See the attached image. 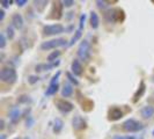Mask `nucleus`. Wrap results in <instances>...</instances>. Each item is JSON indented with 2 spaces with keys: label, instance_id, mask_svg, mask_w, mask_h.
<instances>
[{
  "label": "nucleus",
  "instance_id": "2",
  "mask_svg": "<svg viewBox=\"0 0 154 139\" xmlns=\"http://www.w3.org/2000/svg\"><path fill=\"white\" fill-rule=\"evenodd\" d=\"M122 129L125 132H129V133H137V132L141 131L144 129V124L137 121V119H134V118H129V119L123 122Z\"/></svg>",
  "mask_w": 154,
  "mask_h": 139
},
{
  "label": "nucleus",
  "instance_id": "33",
  "mask_svg": "<svg viewBox=\"0 0 154 139\" xmlns=\"http://www.w3.org/2000/svg\"><path fill=\"white\" fill-rule=\"evenodd\" d=\"M60 77V71H58L56 74H54L52 79H51V81H50V85H54V84H58V79Z\"/></svg>",
  "mask_w": 154,
  "mask_h": 139
},
{
  "label": "nucleus",
  "instance_id": "40",
  "mask_svg": "<svg viewBox=\"0 0 154 139\" xmlns=\"http://www.w3.org/2000/svg\"><path fill=\"white\" fill-rule=\"evenodd\" d=\"M152 81H153V82H154V76H153V77H152Z\"/></svg>",
  "mask_w": 154,
  "mask_h": 139
},
{
  "label": "nucleus",
  "instance_id": "12",
  "mask_svg": "<svg viewBox=\"0 0 154 139\" xmlns=\"http://www.w3.org/2000/svg\"><path fill=\"white\" fill-rule=\"evenodd\" d=\"M140 115L144 119H149L154 116V106H145L140 109Z\"/></svg>",
  "mask_w": 154,
  "mask_h": 139
},
{
  "label": "nucleus",
  "instance_id": "16",
  "mask_svg": "<svg viewBox=\"0 0 154 139\" xmlns=\"http://www.w3.org/2000/svg\"><path fill=\"white\" fill-rule=\"evenodd\" d=\"M21 111H20V109L17 108H13L11 111H9V119H11V122L13 124H16L19 122V119H20V117H21Z\"/></svg>",
  "mask_w": 154,
  "mask_h": 139
},
{
  "label": "nucleus",
  "instance_id": "38",
  "mask_svg": "<svg viewBox=\"0 0 154 139\" xmlns=\"http://www.w3.org/2000/svg\"><path fill=\"white\" fill-rule=\"evenodd\" d=\"M112 139H125V138H124V136H115Z\"/></svg>",
  "mask_w": 154,
  "mask_h": 139
},
{
  "label": "nucleus",
  "instance_id": "37",
  "mask_svg": "<svg viewBox=\"0 0 154 139\" xmlns=\"http://www.w3.org/2000/svg\"><path fill=\"white\" fill-rule=\"evenodd\" d=\"M4 129H5V121L1 118V119H0V130L2 131Z\"/></svg>",
  "mask_w": 154,
  "mask_h": 139
},
{
  "label": "nucleus",
  "instance_id": "30",
  "mask_svg": "<svg viewBox=\"0 0 154 139\" xmlns=\"http://www.w3.org/2000/svg\"><path fill=\"white\" fill-rule=\"evenodd\" d=\"M95 4H96V6L100 8V9H106V8H107V6H108L109 2H108V1H102V0H97Z\"/></svg>",
  "mask_w": 154,
  "mask_h": 139
},
{
  "label": "nucleus",
  "instance_id": "9",
  "mask_svg": "<svg viewBox=\"0 0 154 139\" xmlns=\"http://www.w3.org/2000/svg\"><path fill=\"white\" fill-rule=\"evenodd\" d=\"M60 62L57 60L54 63H41V64H37L35 66V71L39 73V72H44V71H50V70H54L56 69L57 66H59Z\"/></svg>",
  "mask_w": 154,
  "mask_h": 139
},
{
  "label": "nucleus",
  "instance_id": "10",
  "mask_svg": "<svg viewBox=\"0 0 154 139\" xmlns=\"http://www.w3.org/2000/svg\"><path fill=\"white\" fill-rule=\"evenodd\" d=\"M123 111L122 109L118 108V107H112L108 110V119L111 121V122H115V121H118L123 117Z\"/></svg>",
  "mask_w": 154,
  "mask_h": 139
},
{
  "label": "nucleus",
  "instance_id": "22",
  "mask_svg": "<svg viewBox=\"0 0 154 139\" xmlns=\"http://www.w3.org/2000/svg\"><path fill=\"white\" fill-rule=\"evenodd\" d=\"M59 89V84H54V85H49V87L45 91V96H52Z\"/></svg>",
  "mask_w": 154,
  "mask_h": 139
},
{
  "label": "nucleus",
  "instance_id": "43",
  "mask_svg": "<svg viewBox=\"0 0 154 139\" xmlns=\"http://www.w3.org/2000/svg\"><path fill=\"white\" fill-rule=\"evenodd\" d=\"M152 101H153V102H154V99H152Z\"/></svg>",
  "mask_w": 154,
  "mask_h": 139
},
{
  "label": "nucleus",
  "instance_id": "44",
  "mask_svg": "<svg viewBox=\"0 0 154 139\" xmlns=\"http://www.w3.org/2000/svg\"><path fill=\"white\" fill-rule=\"evenodd\" d=\"M14 139H20V138H14Z\"/></svg>",
  "mask_w": 154,
  "mask_h": 139
},
{
  "label": "nucleus",
  "instance_id": "26",
  "mask_svg": "<svg viewBox=\"0 0 154 139\" xmlns=\"http://www.w3.org/2000/svg\"><path fill=\"white\" fill-rule=\"evenodd\" d=\"M66 77H67V79H69V81L71 84H73L74 86L79 85V80L75 78V76H74L72 72H66Z\"/></svg>",
  "mask_w": 154,
  "mask_h": 139
},
{
  "label": "nucleus",
  "instance_id": "21",
  "mask_svg": "<svg viewBox=\"0 0 154 139\" xmlns=\"http://www.w3.org/2000/svg\"><path fill=\"white\" fill-rule=\"evenodd\" d=\"M82 37V30H80V29H78V30L74 31V35L72 36V39H69V46H72L74 45L75 43H77L79 39Z\"/></svg>",
  "mask_w": 154,
  "mask_h": 139
},
{
  "label": "nucleus",
  "instance_id": "31",
  "mask_svg": "<svg viewBox=\"0 0 154 139\" xmlns=\"http://www.w3.org/2000/svg\"><path fill=\"white\" fill-rule=\"evenodd\" d=\"M34 123H35V119L31 117V115L27 116V118H26V126L27 128H31L34 125Z\"/></svg>",
  "mask_w": 154,
  "mask_h": 139
},
{
  "label": "nucleus",
  "instance_id": "15",
  "mask_svg": "<svg viewBox=\"0 0 154 139\" xmlns=\"http://www.w3.org/2000/svg\"><path fill=\"white\" fill-rule=\"evenodd\" d=\"M89 23H91V27L93 29H97L99 26H100V17L97 15L96 12H91V15H89Z\"/></svg>",
  "mask_w": 154,
  "mask_h": 139
},
{
  "label": "nucleus",
  "instance_id": "6",
  "mask_svg": "<svg viewBox=\"0 0 154 139\" xmlns=\"http://www.w3.org/2000/svg\"><path fill=\"white\" fill-rule=\"evenodd\" d=\"M57 109L62 113V114H69L71 113L73 109H74V104L72 102H69L67 100H64V99H59L54 102Z\"/></svg>",
  "mask_w": 154,
  "mask_h": 139
},
{
  "label": "nucleus",
  "instance_id": "34",
  "mask_svg": "<svg viewBox=\"0 0 154 139\" xmlns=\"http://www.w3.org/2000/svg\"><path fill=\"white\" fill-rule=\"evenodd\" d=\"M12 2H13L12 0H1V1H0V5L2 6V9H4V8H8V7H9Z\"/></svg>",
  "mask_w": 154,
  "mask_h": 139
},
{
  "label": "nucleus",
  "instance_id": "4",
  "mask_svg": "<svg viewBox=\"0 0 154 139\" xmlns=\"http://www.w3.org/2000/svg\"><path fill=\"white\" fill-rule=\"evenodd\" d=\"M66 44H67V41L65 39H54L43 42L39 48L43 51H49V50H56L57 48H60V46H65Z\"/></svg>",
  "mask_w": 154,
  "mask_h": 139
},
{
  "label": "nucleus",
  "instance_id": "3",
  "mask_svg": "<svg viewBox=\"0 0 154 139\" xmlns=\"http://www.w3.org/2000/svg\"><path fill=\"white\" fill-rule=\"evenodd\" d=\"M17 79V74L14 67H4L0 71V80L5 84L13 85Z\"/></svg>",
  "mask_w": 154,
  "mask_h": 139
},
{
  "label": "nucleus",
  "instance_id": "27",
  "mask_svg": "<svg viewBox=\"0 0 154 139\" xmlns=\"http://www.w3.org/2000/svg\"><path fill=\"white\" fill-rule=\"evenodd\" d=\"M6 44H7V37L5 32H1L0 34V49H5Z\"/></svg>",
  "mask_w": 154,
  "mask_h": 139
},
{
  "label": "nucleus",
  "instance_id": "11",
  "mask_svg": "<svg viewBox=\"0 0 154 139\" xmlns=\"http://www.w3.org/2000/svg\"><path fill=\"white\" fill-rule=\"evenodd\" d=\"M71 70H72V73L75 76V77H81L82 73H84V69H82V65L79 59H73V62L71 64Z\"/></svg>",
  "mask_w": 154,
  "mask_h": 139
},
{
  "label": "nucleus",
  "instance_id": "19",
  "mask_svg": "<svg viewBox=\"0 0 154 139\" xmlns=\"http://www.w3.org/2000/svg\"><path fill=\"white\" fill-rule=\"evenodd\" d=\"M125 19V14L122 8H114V21L116 22H123Z\"/></svg>",
  "mask_w": 154,
  "mask_h": 139
},
{
  "label": "nucleus",
  "instance_id": "42",
  "mask_svg": "<svg viewBox=\"0 0 154 139\" xmlns=\"http://www.w3.org/2000/svg\"><path fill=\"white\" fill-rule=\"evenodd\" d=\"M152 134H153V136H154V130H153V132H152Z\"/></svg>",
  "mask_w": 154,
  "mask_h": 139
},
{
  "label": "nucleus",
  "instance_id": "1",
  "mask_svg": "<svg viewBox=\"0 0 154 139\" xmlns=\"http://www.w3.org/2000/svg\"><path fill=\"white\" fill-rule=\"evenodd\" d=\"M77 54L80 60H82V62H89V59L92 57V48H91V43L87 39H84L79 44Z\"/></svg>",
  "mask_w": 154,
  "mask_h": 139
},
{
  "label": "nucleus",
  "instance_id": "29",
  "mask_svg": "<svg viewBox=\"0 0 154 139\" xmlns=\"http://www.w3.org/2000/svg\"><path fill=\"white\" fill-rule=\"evenodd\" d=\"M62 4L65 8H71L75 5V1H73V0H64V1H62Z\"/></svg>",
  "mask_w": 154,
  "mask_h": 139
},
{
  "label": "nucleus",
  "instance_id": "23",
  "mask_svg": "<svg viewBox=\"0 0 154 139\" xmlns=\"http://www.w3.org/2000/svg\"><path fill=\"white\" fill-rule=\"evenodd\" d=\"M60 54H62V52L59 51V50H56V51H52L51 54L48 56V58H46V60H48V63H54L58 60V58L60 57Z\"/></svg>",
  "mask_w": 154,
  "mask_h": 139
},
{
  "label": "nucleus",
  "instance_id": "14",
  "mask_svg": "<svg viewBox=\"0 0 154 139\" xmlns=\"http://www.w3.org/2000/svg\"><path fill=\"white\" fill-rule=\"evenodd\" d=\"M23 17L21 14L19 13H14L12 16V26L15 28V29H22L23 27Z\"/></svg>",
  "mask_w": 154,
  "mask_h": 139
},
{
  "label": "nucleus",
  "instance_id": "25",
  "mask_svg": "<svg viewBox=\"0 0 154 139\" xmlns=\"http://www.w3.org/2000/svg\"><path fill=\"white\" fill-rule=\"evenodd\" d=\"M30 102H31L30 96L27 95V94H23L21 96H19V99H17V103H20V104H28Z\"/></svg>",
  "mask_w": 154,
  "mask_h": 139
},
{
  "label": "nucleus",
  "instance_id": "8",
  "mask_svg": "<svg viewBox=\"0 0 154 139\" xmlns=\"http://www.w3.org/2000/svg\"><path fill=\"white\" fill-rule=\"evenodd\" d=\"M72 126L75 131H82V130L87 129V123L82 116L75 115L72 118Z\"/></svg>",
  "mask_w": 154,
  "mask_h": 139
},
{
  "label": "nucleus",
  "instance_id": "18",
  "mask_svg": "<svg viewBox=\"0 0 154 139\" xmlns=\"http://www.w3.org/2000/svg\"><path fill=\"white\" fill-rule=\"evenodd\" d=\"M63 128H64V122H63L62 118H59V117L54 118V128H52V130H54V134H59V133L62 132Z\"/></svg>",
  "mask_w": 154,
  "mask_h": 139
},
{
  "label": "nucleus",
  "instance_id": "13",
  "mask_svg": "<svg viewBox=\"0 0 154 139\" xmlns=\"http://www.w3.org/2000/svg\"><path fill=\"white\" fill-rule=\"evenodd\" d=\"M145 92H146V85H145L144 80H141V81H140V84H139L138 89L136 91L134 95H133V102H134V103H136V102H138V100H140V99L144 96Z\"/></svg>",
  "mask_w": 154,
  "mask_h": 139
},
{
  "label": "nucleus",
  "instance_id": "32",
  "mask_svg": "<svg viewBox=\"0 0 154 139\" xmlns=\"http://www.w3.org/2000/svg\"><path fill=\"white\" fill-rule=\"evenodd\" d=\"M86 19H87V15H86V14H82V15L80 16V22H79V29H80V30H82L84 27H85Z\"/></svg>",
  "mask_w": 154,
  "mask_h": 139
},
{
  "label": "nucleus",
  "instance_id": "28",
  "mask_svg": "<svg viewBox=\"0 0 154 139\" xmlns=\"http://www.w3.org/2000/svg\"><path fill=\"white\" fill-rule=\"evenodd\" d=\"M39 81V77L38 76H36V74H31L28 77V82H29V85H35V84H37Z\"/></svg>",
  "mask_w": 154,
  "mask_h": 139
},
{
  "label": "nucleus",
  "instance_id": "35",
  "mask_svg": "<svg viewBox=\"0 0 154 139\" xmlns=\"http://www.w3.org/2000/svg\"><path fill=\"white\" fill-rule=\"evenodd\" d=\"M15 4L19 6V7H23L24 5H27V4H28V1H27V0H16Z\"/></svg>",
  "mask_w": 154,
  "mask_h": 139
},
{
  "label": "nucleus",
  "instance_id": "20",
  "mask_svg": "<svg viewBox=\"0 0 154 139\" xmlns=\"http://www.w3.org/2000/svg\"><path fill=\"white\" fill-rule=\"evenodd\" d=\"M48 4H49V1H46V0H35L34 1V6L36 7L38 13H43L44 12V9L46 8Z\"/></svg>",
  "mask_w": 154,
  "mask_h": 139
},
{
  "label": "nucleus",
  "instance_id": "5",
  "mask_svg": "<svg viewBox=\"0 0 154 139\" xmlns=\"http://www.w3.org/2000/svg\"><path fill=\"white\" fill-rule=\"evenodd\" d=\"M65 31L64 26L60 23H54V24H46L43 27V35L44 36H56L63 34Z\"/></svg>",
  "mask_w": 154,
  "mask_h": 139
},
{
  "label": "nucleus",
  "instance_id": "41",
  "mask_svg": "<svg viewBox=\"0 0 154 139\" xmlns=\"http://www.w3.org/2000/svg\"><path fill=\"white\" fill-rule=\"evenodd\" d=\"M23 139H29V138H28V137H26V138H23Z\"/></svg>",
  "mask_w": 154,
  "mask_h": 139
},
{
  "label": "nucleus",
  "instance_id": "36",
  "mask_svg": "<svg viewBox=\"0 0 154 139\" xmlns=\"http://www.w3.org/2000/svg\"><path fill=\"white\" fill-rule=\"evenodd\" d=\"M4 19H5V11L1 8L0 9V21H4Z\"/></svg>",
  "mask_w": 154,
  "mask_h": 139
},
{
  "label": "nucleus",
  "instance_id": "24",
  "mask_svg": "<svg viewBox=\"0 0 154 139\" xmlns=\"http://www.w3.org/2000/svg\"><path fill=\"white\" fill-rule=\"evenodd\" d=\"M14 27L12 26V24H9L7 26V28H6V31H5V34H6V37L8 39H14V36H15V31H14Z\"/></svg>",
  "mask_w": 154,
  "mask_h": 139
},
{
  "label": "nucleus",
  "instance_id": "17",
  "mask_svg": "<svg viewBox=\"0 0 154 139\" xmlns=\"http://www.w3.org/2000/svg\"><path fill=\"white\" fill-rule=\"evenodd\" d=\"M72 95H73V86L69 82H65L62 88V96L63 97H69Z\"/></svg>",
  "mask_w": 154,
  "mask_h": 139
},
{
  "label": "nucleus",
  "instance_id": "7",
  "mask_svg": "<svg viewBox=\"0 0 154 139\" xmlns=\"http://www.w3.org/2000/svg\"><path fill=\"white\" fill-rule=\"evenodd\" d=\"M63 4L62 1H54L52 8H51V12L49 15V19H54V20H59L63 17Z\"/></svg>",
  "mask_w": 154,
  "mask_h": 139
},
{
  "label": "nucleus",
  "instance_id": "39",
  "mask_svg": "<svg viewBox=\"0 0 154 139\" xmlns=\"http://www.w3.org/2000/svg\"><path fill=\"white\" fill-rule=\"evenodd\" d=\"M0 139H6V134H0Z\"/></svg>",
  "mask_w": 154,
  "mask_h": 139
}]
</instances>
